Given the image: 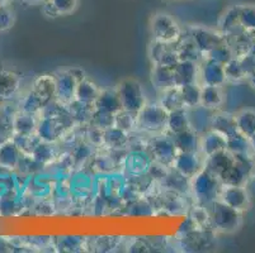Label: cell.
Listing matches in <instances>:
<instances>
[{"mask_svg": "<svg viewBox=\"0 0 255 253\" xmlns=\"http://www.w3.org/2000/svg\"><path fill=\"white\" fill-rule=\"evenodd\" d=\"M189 187L193 204L207 206L219 199L222 182L216 175H213L203 167L194 177L189 180Z\"/></svg>", "mask_w": 255, "mask_h": 253, "instance_id": "6da1fadb", "label": "cell"}, {"mask_svg": "<svg viewBox=\"0 0 255 253\" xmlns=\"http://www.w3.org/2000/svg\"><path fill=\"white\" fill-rule=\"evenodd\" d=\"M76 125V122L69 111L55 117H39L37 125V136L42 142L56 143L61 141L71 129Z\"/></svg>", "mask_w": 255, "mask_h": 253, "instance_id": "7a4b0ae2", "label": "cell"}, {"mask_svg": "<svg viewBox=\"0 0 255 253\" xmlns=\"http://www.w3.org/2000/svg\"><path fill=\"white\" fill-rule=\"evenodd\" d=\"M168 117L169 113L159 101L157 103L147 101L137 113V132L149 134L150 137L165 133Z\"/></svg>", "mask_w": 255, "mask_h": 253, "instance_id": "3957f363", "label": "cell"}, {"mask_svg": "<svg viewBox=\"0 0 255 253\" xmlns=\"http://www.w3.org/2000/svg\"><path fill=\"white\" fill-rule=\"evenodd\" d=\"M212 220L213 231L216 233H233L241 224L240 212L230 208L219 199L207 205Z\"/></svg>", "mask_w": 255, "mask_h": 253, "instance_id": "277c9868", "label": "cell"}, {"mask_svg": "<svg viewBox=\"0 0 255 253\" xmlns=\"http://www.w3.org/2000/svg\"><path fill=\"white\" fill-rule=\"evenodd\" d=\"M116 87H117L118 95H120L122 109H125V110L138 113L147 103L143 86L136 79H124L118 83Z\"/></svg>", "mask_w": 255, "mask_h": 253, "instance_id": "5b68a950", "label": "cell"}, {"mask_svg": "<svg viewBox=\"0 0 255 253\" xmlns=\"http://www.w3.org/2000/svg\"><path fill=\"white\" fill-rule=\"evenodd\" d=\"M151 36L154 41L177 45L183 36V29L169 14L159 13L151 19Z\"/></svg>", "mask_w": 255, "mask_h": 253, "instance_id": "8992f818", "label": "cell"}, {"mask_svg": "<svg viewBox=\"0 0 255 253\" xmlns=\"http://www.w3.org/2000/svg\"><path fill=\"white\" fill-rule=\"evenodd\" d=\"M146 147L149 150L154 161L159 162V164L164 165L169 169L173 167L175 157L178 155V150L175 147L171 134L165 132V133L151 136Z\"/></svg>", "mask_w": 255, "mask_h": 253, "instance_id": "52a82bcc", "label": "cell"}, {"mask_svg": "<svg viewBox=\"0 0 255 253\" xmlns=\"http://www.w3.org/2000/svg\"><path fill=\"white\" fill-rule=\"evenodd\" d=\"M152 157L150 155L149 150H132L131 152H127L125 156L122 166L127 173L132 177H138V176L147 175L150 170V166L152 164Z\"/></svg>", "mask_w": 255, "mask_h": 253, "instance_id": "ba28073f", "label": "cell"}, {"mask_svg": "<svg viewBox=\"0 0 255 253\" xmlns=\"http://www.w3.org/2000/svg\"><path fill=\"white\" fill-rule=\"evenodd\" d=\"M56 78V97L55 100L59 101L61 105L68 106L69 104L75 100L76 87H78V81L75 80L73 75L68 71V69L59 70L53 73Z\"/></svg>", "mask_w": 255, "mask_h": 253, "instance_id": "9c48e42d", "label": "cell"}, {"mask_svg": "<svg viewBox=\"0 0 255 253\" xmlns=\"http://www.w3.org/2000/svg\"><path fill=\"white\" fill-rule=\"evenodd\" d=\"M203 167L205 157L201 155V152H178L171 169L191 180Z\"/></svg>", "mask_w": 255, "mask_h": 253, "instance_id": "30bf717a", "label": "cell"}, {"mask_svg": "<svg viewBox=\"0 0 255 253\" xmlns=\"http://www.w3.org/2000/svg\"><path fill=\"white\" fill-rule=\"evenodd\" d=\"M198 83L201 85H213V86H224L227 83L224 65L215 62L212 60L203 59L199 64Z\"/></svg>", "mask_w": 255, "mask_h": 253, "instance_id": "8fae6325", "label": "cell"}, {"mask_svg": "<svg viewBox=\"0 0 255 253\" xmlns=\"http://www.w3.org/2000/svg\"><path fill=\"white\" fill-rule=\"evenodd\" d=\"M188 32L192 36L193 41L196 42V45L198 46L201 52L203 53V56L210 52L211 50H213L215 47H217V46L222 45V43L226 42L221 32L213 31V29H210V28L199 27V25L194 27L193 25V27L189 28Z\"/></svg>", "mask_w": 255, "mask_h": 253, "instance_id": "7c38bea8", "label": "cell"}, {"mask_svg": "<svg viewBox=\"0 0 255 253\" xmlns=\"http://www.w3.org/2000/svg\"><path fill=\"white\" fill-rule=\"evenodd\" d=\"M219 200L229 205L230 208L238 210V212H243L244 209H247L248 203H249V196H248V192L244 186L222 184Z\"/></svg>", "mask_w": 255, "mask_h": 253, "instance_id": "4fadbf2b", "label": "cell"}, {"mask_svg": "<svg viewBox=\"0 0 255 253\" xmlns=\"http://www.w3.org/2000/svg\"><path fill=\"white\" fill-rule=\"evenodd\" d=\"M224 150H227V137H225L224 134L219 133L217 131H213V129H210V131L201 134L199 152L205 159L212 156L213 153Z\"/></svg>", "mask_w": 255, "mask_h": 253, "instance_id": "5bb4252c", "label": "cell"}, {"mask_svg": "<svg viewBox=\"0 0 255 253\" xmlns=\"http://www.w3.org/2000/svg\"><path fill=\"white\" fill-rule=\"evenodd\" d=\"M22 76L10 70H0V103L8 101L20 90Z\"/></svg>", "mask_w": 255, "mask_h": 253, "instance_id": "9a60e30c", "label": "cell"}, {"mask_svg": "<svg viewBox=\"0 0 255 253\" xmlns=\"http://www.w3.org/2000/svg\"><path fill=\"white\" fill-rule=\"evenodd\" d=\"M235 162V156L229 150L220 151V152L213 153L212 156L205 159V169H207L210 172L216 175L221 178L229 169Z\"/></svg>", "mask_w": 255, "mask_h": 253, "instance_id": "2e32d148", "label": "cell"}, {"mask_svg": "<svg viewBox=\"0 0 255 253\" xmlns=\"http://www.w3.org/2000/svg\"><path fill=\"white\" fill-rule=\"evenodd\" d=\"M187 110L193 131H196L198 134H203L205 132L210 131L213 114L216 110L208 109L203 105H198L196 108L187 109Z\"/></svg>", "mask_w": 255, "mask_h": 253, "instance_id": "e0dca14e", "label": "cell"}, {"mask_svg": "<svg viewBox=\"0 0 255 253\" xmlns=\"http://www.w3.org/2000/svg\"><path fill=\"white\" fill-rule=\"evenodd\" d=\"M31 89L45 101V104H48L56 97V78L53 74H42L34 79Z\"/></svg>", "mask_w": 255, "mask_h": 253, "instance_id": "ac0fdd59", "label": "cell"}, {"mask_svg": "<svg viewBox=\"0 0 255 253\" xmlns=\"http://www.w3.org/2000/svg\"><path fill=\"white\" fill-rule=\"evenodd\" d=\"M39 117L36 114H29L25 111L18 110L11 120L14 136H31L37 131Z\"/></svg>", "mask_w": 255, "mask_h": 253, "instance_id": "d6986e66", "label": "cell"}, {"mask_svg": "<svg viewBox=\"0 0 255 253\" xmlns=\"http://www.w3.org/2000/svg\"><path fill=\"white\" fill-rule=\"evenodd\" d=\"M150 80H151L152 86L159 92L177 86L174 80V67L152 65L151 71H150Z\"/></svg>", "mask_w": 255, "mask_h": 253, "instance_id": "ffe728a7", "label": "cell"}, {"mask_svg": "<svg viewBox=\"0 0 255 253\" xmlns=\"http://www.w3.org/2000/svg\"><path fill=\"white\" fill-rule=\"evenodd\" d=\"M23 153L18 148L13 138L0 143V166L8 170H18Z\"/></svg>", "mask_w": 255, "mask_h": 253, "instance_id": "44dd1931", "label": "cell"}, {"mask_svg": "<svg viewBox=\"0 0 255 253\" xmlns=\"http://www.w3.org/2000/svg\"><path fill=\"white\" fill-rule=\"evenodd\" d=\"M177 52L179 56V61H192L199 65L203 60V53L196 45L189 32L185 36L183 33L182 38L177 43Z\"/></svg>", "mask_w": 255, "mask_h": 253, "instance_id": "7402d4cb", "label": "cell"}, {"mask_svg": "<svg viewBox=\"0 0 255 253\" xmlns=\"http://www.w3.org/2000/svg\"><path fill=\"white\" fill-rule=\"evenodd\" d=\"M132 134L117 128L111 127L103 133V148L104 150H126L131 145Z\"/></svg>", "mask_w": 255, "mask_h": 253, "instance_id": "603a6c76", "label": "cell"}, {"mask_svg": "<svg viewBox=\"0 0 255 253\" xmlns=\"http://www.w3.org/2000/svg\"><path fill=\"white\" fill-rule=\"evenodd\" d=\"M199 65L192 61H179L174 66V80L177 86L198 83Z\"/></svg>", "mask_w": 255, "mask_h": 253, "instance_id": "cb8c5ba5", "label": "cell"}, {"mask_svg": "<svg viewBox=\"0 0 255 253\" xmlns=\"http://www.w3.org/2000/svg\"><path fill=\"white\" fill-rule=\"evenodd\" d=\"M211 129L217 131L219 133L224 134L225 137H231L234 134L239 133L238 127H236L235 115L227 113V111L220 110L215 111L212 118V123H211Z\"/></svg>", "mask_w": 255, "mask_h": 253, "instance_id": "d4e9b609", "label": "cell"}, {"mask_svg": "<svg viewBox=\"0 0 255 253\" xmlns=\"http://www.w3.org/2000/svg\"><path fill=\"white\" fill-rule=\"evenodd\" d=\"M201 105L212 110H220L225 103L224 86L201 85Z\"/></svg>", "mask_w": 255, "mask_h": 253, "instance_id": "484cf974", "label": "cell"}, {"mask_svg": "<svg viewBox=\"0 0 255 253\" xmlns=\"http://www.w3.org/2000/svg\"><path fill=\"white\" fill-rule=\"evenodd\" d=\"M94 106L98 110L112 113V114H116L117 111H120L122 109V104H121L117 87H110V89L102 90L101 95L94 103Z\"/></svg>", "mask_w": 255, "mask_h": 253, "instance_id": "4316f807", "label": "cell"}, {"mask_svg": "<svg viewBox=\"0 0 255 253\" xmlns=\"http://www.w3.org/2000/svg\"><path fill=\"white\" fill-rule=\"evenodd\" d=\"M171 137H173L178 152H199L201 134H198L192 128L179 134H174Z\"/></svg>", "mask_w": 255, "mask_h": 253, "instance_id": "83f0119b", "label": "cell"}, {"mask_svg": "<svg viewBox=\"0 0 255 253\" xmlns=\"http://www.w3.org/2000/svg\"><path fill=\"white\" fill-rule=\"evenodd\" d=\"M191 128V122H189L187 109L183 108L179 109V110H174L171 113H169L168 124H166V133L174 136V134H179Z\"/></svg>", "mask_w": 255, "mask_h": 253, "instance_id": "f1b7e54d", "label": "cell"}, {"mask_svg": "<svg viewBox=\"0 0 255 253\" xmlns=\"http://www.w3.org/2000/svg\"><path fill=\"white\" fill-rule=\"evenodd\" d=\"M102 87L98 86V84L89 79H84L78 84L75 94V100L82 101L85 104H94L102 92Z\"/></svg>", "mask_w": 255, "mask_h": 253, "instance_id": "f546056e", "label": "cell"}, {"mask_svg": "<svg viewBox=\"0 0 255 253\" xmlns=\"http://www.w3.org/2000/svg\"><path fill=\"white\" fill-rule=\"evenodd\" d=\"M159 103L161 104L164 109L168 113H171L174 110H179L184 108L182 99V92H180V86H173L168 90L160 92Z\"/></svg>", "mask_w": 255, "mask_h": 253, "instance_id": "4dcf8cb0", "label": "cell"}, {"mask_svg": "<svg viewBox=\"0 0 255 253\" xmlns=\"http://www.w3.org/2000/svg\"><path fill=\"white\" fill-rule=\"evenodd\" d=\"M188 217L191 218L196 226L202 231H213L212 220H211L210 212H208V208L205 205H199V204H192L189 206V210H188ZM216 233V232H215Z\"/></svg>", "mask_w": 255, "mask_h": 253, "instance_id": "1f68e13d", "label": "cell"}, {"mask_svg": "<svg viewBox=\"0 0 255 253\" xmlns=\"http://www.w3.org/2000/svg\"><path fill=\"white\" fill-rule=\"evenodd\" d=\"M45 101L33 91V90H28L24 95H22L19 103H18V109L29 114H41L42 109L45 108Z\"/></svg>", "mask_w": 255, "mask_h": 253, "instance_id": "d6a6232c", "label": "cell"}, {"mask_svg": "<svg viewBox=\"0 0 255 253\" xmlns=\"http://www.w3.org/2000/svg\"><path fill=\"white\" fill-rule=\"evenodd\" d=\"M238 132L248 139L255 134V113L252 110H241L235 114Z\"/></svg>", "mask_w": 255, "mask_h": 253, "instance_id": "836d02e7", "label": "cell"}, {"mask_svg": "<svg viewBox=\"0 0 255 253\" xmlns=\"http://www.w3.org/2000/svg\"><path fill=\"white\" fill-rule=\"evenodd\" d=\"M115 127L132 134L137 132V113L121 109L115 114Z\"/></svg>", "mask_w": 255, "mask_h": 253, "instance_id": "e575fe53", "label": "cell"}, {"mask_svg": "<svg viewBox=\"0 0 255 253\" xmlns=\"http://www.w3.org/2000/svg\"><path fill=\"white\" fill-rule=\"evenodd\" d=\"M201 84L192 83L185 84L180 86V92H182L183 104L185 109H192L201 105Z\"/></svg>", "mask_w": 255, "mask_h": 253, "instance_id": "d590c367", "label": "cell"}, {"mask_svg": "<svg viewBox=\"0 0 255 253\" xmlns=\"http://www.w3.org/2000/svg\"><path fill=\"white\" fill-rule=\"evenodd\" d=\"M32 157L37 164L47 165L53 161V157H57V148L56 143H47V142H39L36 150L33 151Z\"/></svg>", "mask_w": 255, "mask_h": 253, "instance_id": "8d00e7d4", "label": "cell"}, {"mask_svg": "<svg viewBox=\"0 0 255 253\" xmlns=\"http://www.w3.org/2000/svg\"><path fill=\"white\" fill-rule=\"evenodd\" d=\"M203 59L212 60V61L219 62V64L225 66L227 62L231 61V60L234 59V53L233 51H231V48L229 47V45L225 42L222 45L217 46V47H215L213 50H211L208 53H206V55L203 56Z\"/></svg>", "mask_w": 255, "mask_h": 253, "instance_id": "74e56055", "label": "cell"}, {"mask_svg": "<svg viewBox=\"0 0 255 253\" xmlns=\"http://www.w3.org/2000/svg\"><path fill=\"white\" fill-rule=\"evenodd\" d=\"M47 5L51 9L48 17H59L70 14L76 8V0H50Z\"/></svg>", "mask_w": 255, "mask_h": 253, "instance_id": "f35d334b", "label": "cell"}, {"mask_svg": "<svg viewBox=\"0 0 255 253\" xmlns=\"http://www.w3.org/2000/svg\"><path fill=\"white\" fill-rule=\"evenodd\" d=\"M88 124L94 125L97 128H101L103 131H106V129L111 128V127L115 125V114L96 109Z\"/></svg>", "mask_w": 255, "mask_h": 253, "instance_id": "ab89813d", "label": "cell"}, {"mask_svg": "<svg viewBox=\"0 0 255 253\" xmlns=\"http://www.w3.org/2000/svg\"><path fill=\"white\" fill-rule=\"evenodd\" d=\"M225 74H226V80L230 83H236V81L247 78V74L243 69L240 60L235 59V57L225 65Z\"/></svg>", "mask_w": 255, "mask_h": 253, "instance_id": "60d3db41", "label": "cell"}, {"mask_svg": "<svg viewBox=\"0 0 255 253\" xmlns=\"http://www.w3.org/2000/svg\"><path fill=\"white\" fill-rule=\"evenodd\" d=\"M103 133L104 131L101 128H97L94 125L87 124L84 129V139L88 143L96 147L97 150L103 148Z\"/></svg>", "mask_w": 255, "mask_h": 253, "instance_id": "b9f144b4", "label": "cell"}, {"mask_svg": "<svg viewBox=\"0 0 255 253\" xmlns=\"http://www.w3.org/2000/svg\"><path fill=\"white\" fill-rule=\"evenodd\" d=\"M15 17L13 10L8 8L6 5L0 6V32L9 31L14 25Z\"/></svg>", "mask_w": 255, "mask_h": 253, "instance_id": "7bdbcfd3", "label": "cell"}, {"mask_svg": "<svg viewBox=\"0 0 255 253\" xmlns=\"http://www.w3.org/2000/svg\"><path fill=\"white\" fill-rule=\"evenodd\" d=\"M69 73L71 74V75L75 78V80L78 81V83H80V81H83L84 79H87V73H85L84 70L82 69V67H79V66H74V67H69L68 69Z\"/></svg>", "mask_w": 255, "mask_h": 253, "instance_id": "ee69618b", "label": "cell"}, {"mask_svg": "<svg viewBox=\"0 0 255 253\" xmlns=\"http://www.w3.org/2000/svg\"><path fill=\"white\" fill-rule=\"evenodd\" d=\"M9 0H0V6H3V5H6L8 4Z\"/></svg>", "mask_w": 255, "mask_h": 253, "instance_id": "f6af8a7d", "label": "cell"}, {"mask_svg": "<svg viewBox=\"0 0 255 253\" xmlns=\"http://www.w3.org/2000/svg\"><path fill=\"white\" fill-rule=\"evenodd\" d=\"M25 1H28V3H34V1H38V0H25Z\"/></svg>", "mask_w": 255, "mask_h": 253, "instance_id": "bcb514c9", "label": "cell"}]
</instances>
